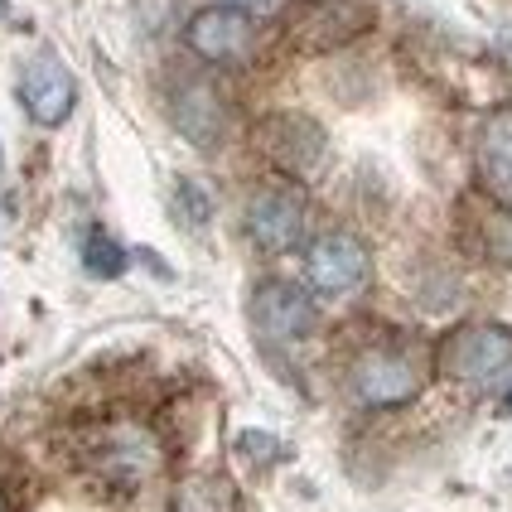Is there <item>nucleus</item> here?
Listing matches in <instances>:
<instances>
[{
    "label": "nucleus",
    "instance_id": "1",
    "mask_svg": "<svg viewBox=\"0 0 512 512\" xmlns=\"http://www.w3.org/2000/svg\"><path fill=\"white\" fill-rule=\"evenodd\" d=\"M78 455L97 479H107L116 488L145 484L165 464L155 430L141 426V421H97V426L78 430Z\"/></svg>",
    "mask_w": 512,
    "mask_h": 512
},
{
    "label": "nucleus",
    "instance_id": "2",
    "mask_svg": "<svg viewBox=\"0 0 512 512\" xmlns=\"http://www.w3.org/2000/svg\"><path fill=\"white\" fill-rule=\"evenodd\" d=\"M368 25L372 10L363 0H300L285 20V39L300 54H334L358 34H368Z\"/></svg>",
    "mask_w": 512,
    "mask_h": 512
},
{
    "label": "nucleus",
    "instance_id": "3",
    "mask_svg": "<svg viewBox=\"0 0 512 512\" xmlns=\"http://www.w3.org/2000/svg\"><path fill=\"white\" fill-rule=\"evenodd\" d=\"M252 141H256V150H261L281 174H290V179H310V174L324 165V150H329L324 126L305 112L261 116L256 131H252Z\"/></svg>",
    "mask_w": 512,
    "mask_h": 512
},
{
    "label": "nucleus",
    "instance_id": "4",
    "mask_svg": "<svg viewBox=\"0 0 512 512\" xmlns=\"http://www.w3.org/2000/svg\"><path fill=\"white\" fill-rule=\"evenodd\" d=\"M512 368L508 324H464L440 343V372L455 382H493Z\"/></svg>",
    "mask_w": 512,
    "mask_h": 512
},
{
    "label": "nucleus",
    "instance_id": "5",
    "mask_svg": "<svg viewBox=\"0 0 512 512\" xmlns=\"http://www.w3.org/2000/svg\"><path fill=\"white\" fill-rule=\"evenodd\" d=\"M305 223H310V203L295 184H266L247 199V237H252L261 252H290L300 247L305 237Z\"/></svg>",
    "mask_w": 512,
    "mask_h": 512
},
{
    "label": "nucleus",
    "instance_id": "6",
    "mask_svg": "<svg viewBox=\"0 0 512 512\" xmlns=\"http://www.w3.org/2000/svg\"><path fill=\"white\" fill-rule=\"evenodd\" d=\"M368 266L372 256L363 247V237L353 232H319L310 247H305V276L319 295H353L358 285L368 281Z\"/></svg>",
    "mask_w": 512,
    "mask_h": 512
},
{
    "label": "nucleus",
    "instance_id": "7",
    "mask_svg": "<svg viewBox=\"0 0 512 512\" xmlns=\"http://www.w3.org/2000/svg\"><path fill=\"white\" fill-rule=\"evenodd\" d=\"M353 392L363 406H377V411L406 406V401L421 397V368L401 348H368L353 363Z\"/></svg>",
    "mask_w": 512,
    "mask_h": 512
},
{
    "label": "nucleus",
    "instance_id": "8",
    "mask_svg": "<svg viewBox=\"0 0 512 512\" xmlns=\"http://www.w3.org/2000/svg\"><path fill=\"white\" fill-rule=\"evenodd\" d=\"M189 49L203 58V63H242V58L256 49V20L237 5H203L199 15L184 29Z\"/></svg>",
    "mask_w": 512,
    "mask_h": 512
},
{
    "label": "nucleus",
    "instance_id": "9",
    "mask_svg": "<svg viewBox=\"0 0 512 512\" xmlns=\"http://www.w3.org/2000/svg\"><path fill=\"white\" fill-rule=\"evenodd\" d=\"M20 102H25L29 121H39V126H63L68 112H73V102H78L73 73H68L54 54L29 58L25 73H20Z\"/></svg>",
    "mask_w": 512,
    "mask_h": 512
},
{
    "label": "nucleus",
    "instance_id": "10",
    "mask_svg": "<svg viewBox=\"0 0 512 512\" xmlns=\"http://www.w3.org/2000/svg\"><path fill=\"white\" fill-rule=\"evenodd\" d=\"M170 121L184 141H194L199 150H213V145L228 136V102L218 97V87L203 83V78H189V83L174 87L170 97Z\"/></svg>",
    "mask_w": 512,
    "mask_h": 512
},
{
    "label": "nucleus",
    "instance_id": "11",
    "mask_svg": "<svg viewBox=\"0 0 512 512\" xmlns=\"http://www.w3.org/2000/svg\"><path fill=\"white\" fill-rule=\"evenodd\" d=\"M252 319L271 343H295L314 329V305L300 285L290 281H261L252 295Z\"/></svg>",
    "mask_w": 512,
    "mask_h": 512
},
{
    "label": "nucleus",
    "instance_id": "12",
    "mask_svg": "<svg viewBox=\"0 0 512 512\" xmlns=\"http://www.w3.org/2000/svg\"><path fill=\"white\" fill-rule=\"evenodd\" d=\"M479 179L488 199L512 208V107H498L479 131Z\"/></svg>",
    "mask_w": 512,
    "mask_h": 512
},
{
    "label": "nucleus",
    "instance_id": "13",
    "mask_svg": "<svg viewBox=\"0 0 512 512\" xmlns=\"http://www.w3.org/2000/svg\"><path fill=\"white\" fill-rule=\"evenodd\" d=\"M469 228L479 232V252L498 266H512V208L503 203H469Z\"/></svg>",
    "mask_w": 512,
    "mask_h": 512
},
{
    "label": "nucleus",
    "instance_id": "14",
    "mask_svg": "<svg viewBox=\"0 0 512 512\" xmlns=\"http://www.w3.org/2000/svg\"><path fill=\"white\" fill-rule=\"evenodd\" d=\"M174 512H237V493L223 474H194L174 493Z\"/></svg>",
    "mask_w": 512,
    "mask_h": 512
},
{
    "label": "nucleus",
    "instance_id": "15",
    "mask_svg": "<svg viewBox=\"0 0 512 512\" xmlns=\"http://www.w3.org/2000/svg\"><path fill=\"white\" fill-rule=\"evenodd\" d=\"M83 266L92 271V276L112 281V276H121V271H126V252L116 247L107 232H92V237L83 242Z\"/></svg>",
    "mask_w": 512,
    "mask_h": 512
},
{
    "label": "nucleus",
    "instance_id": "16",
    "mask_svg": "<svg viewBox=\"0 0 512 512\" xmlns=\"http://www.w3.org/2000/svg\"><path fill=\"white\" fill-rule=\"evenodd\" d=\"M179 208L189 213V223H194V228H203V223H208V213H213L208 194H203L194 179H184V184H179Z\"/></svg>",
    "mask_w": 512,
    "mask_h": 512
},
{
    "label": "nucleus",
    "instance_id": "17",
    "mask_svg": "<svg viewBox=\"0 0 512 512\" xmlns=\"http://www.w3.org/2000/svg\"><path fill=\"white\" fill-rule=\"evenodd\" d=\"M242 450L252 459H271L276 455V440H271V435H242Z\"/></svg>",
    "mask_w": 512,
    "mask_h": 512
},
{
    "label": "nucleus",
    "instance_id": "18",
    "mask_svg": "<svg viewBox=\"0 0 512 512\" xmlns=\"http://www.w3.org/2000/svg\"><path fill=\"white\" fill-rule=\"evenodd\" d=\"M223 5H237V10H247V15H266V10H276L281 0H223Z\"/></svg>",
    "mask_w": 512,
    "mask_h": 512
},
{
    "label": "nucleus",
    "instance_id": "19",
    "mask_svg": "<svg viewBox=\"0 0 512 512\" xmlns=\"http://www.w3.org/2000/svg\"><path fill=\"white\" fill-rule=\"evenodd\" d=\"M503 416H512V392H508V401H503Z\"/></svg>",
    "mask_w": 512,
    "mask_h": 512
},
{
    "label": "nucleus",
    "instance_id": "20",
    "mask_svg": "<svg viewBox=\"0 0 512 512\" xmlns=\"http://www.w3.org/2000/svg\"><path fill=\"white\" fill-rule=\"evenodd\" d=\"M0 512H5V493H0Z\"/></svg>",
    "mask_w": 512,
    "mask_h": 512
}]
</instances>
